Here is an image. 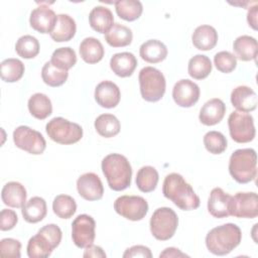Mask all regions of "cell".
<instances>
[{"mask_svg":"<svg viewBox=\"0 0 258 258\" xmlns=\"http://www.w3.org/2000/svg\"><path fill=\"white\" fill-rule=\"evenodd\" d=\"M162 194L182 211H191L200 207V198L179 173L172 172L165 176Z\"/></svg>","mask_w":258,"mask_h":258,"instance_id":"cell-1","label":"cell"},{"mask_svg":"<svg viewBox=\"0 0 258 258\" xmlns=\"http://www.w3.org/2000/svg\"><path fill=\"white\" fill-rule=\"evenodd\" d=\"M101 166L111 189L121 191L130 186L132 168L124 155L119 153L108 154L103 158Z\"/></svg>","mask_w":258,"mask_h":258,"instance_id":"cell-2","label":"cell"},{"mask_svg":"<svg viewBox=\"0 0 258 258\" xmlns=\"http://www.w3.org/2000/svg\"><path fill=\"white\" fill-rule=\"evenodd\" d=\"M240 228L233 223L213 228L206 236V246L214 255L223 256L232 252L241 242Z\"/></svg>","mask_w":258,"mask_h":258,"instance_id":"cell-3","label":"cell"},{"mask_svg":"<svg viewBox=\"0 0 258 258\" xmlns=\"http://www.w3.org/2000/svg\"><path fill=\"white\" fill-rule=\"evenodd\" d=\"M61 230L55 224H47L40 228L36 235L27 243V255L29 258H46L61 241Z\"/></svg>","mask_w":258,"mask_h":258,"instance_id":"cell-4","label":"cell"},{"mask_svg":"<svg viewBox=\"0 0 258 258\" xmlns=\"http://www.w3.org/2000/svg\"><path fill=\"white\" fill-rule=\"evenodd\" d=\"M229 172L239 183H247L255 179L257 174V155L252 148L235 150L229 159Z\"/></svg>","mask_w":258,"mask_h":258,"instance_id":"cell-5","label":"cell"},{"mask_svg":"<svg viewBox=\"0 0 258 258\" xmlns=\"http://www.w3.org/2000/svg\"><path fill=\"white\" fill-rule=\"evenodd\" d=\"M139 85L141 97L147 102L159 101L164 93L166 82L163 74L153 68L145 67L139 72Z\"/></svg>","mask_w":258,"mask_h":258,"instance_id":"cell-6","label":"cell"},{"mask_svg":"<svg viewBox=\"0 0 258 258\" xmlns=\"http://www.w3.org/2000/svg\"><path fill=\"white\" fill-rule=\"evenodd\" d=\"M45 131L52 141L63 145L77 143L83 137L82 127L62 117H54L48 121Z\"/></svg>","mask_w":258,"mask_h":258,"instance_id":"cell-7","label":"cell"},{"mask_svg":"<svg viewBox=\"0 0 258 258\" xmlns=\"http://www.w3.org/2000/svg\"><path fill=\"white\" fill-rule=\"evenodd\" d=\"M149 225L151 234L155 239L166 241L174 235L178 226V218L172 209L162 207L154 211Z\"/></svg>","mask_w":258,"mask_h":258,"instance_id":"cell-8","label":"cell"},{"mask_svg":"<svg viewBox=\"0 0 258 258\" xmlns=\"http://www.w3.org/2000/svg\"><path fill=\"white\" fill-rule=\"evenodd\" d=\"M229 132L237 143H247L255 137V126L252 115L245 112L234 111L228 118Z\"/></svg>","mask_w":258,"mask_h":258,"instance_id":"cell-9","label":"cell"},{"mask_svg":"<svg viewBox=\"0 0 258 258\" xmlns=\"http://www.w3.org/2000/svg\"><path fill=\"white\" fill-rule=\"evenodd\" d=\"M13 141L18 148L34 155L43 153L46 147V142L42 134L24 125L17 127L13 131Z\"/></svg>","mask_w":258,"mask_h":258,"instance_id":"cell-10","label":"cell"},{"mask_svg":"<svg viewBox=\"0 0 258 258\" xmlns=\"http://www.w3.org/2000/svg\"><path fill=\"white\" fill-rule=\"evenodd\" d=\"M114 210L127 220L140 221L148 212V204L139 196H121L114 202Z\"/></svg>","mask_w":258,"mask_h":258,"instance_id":"cell-11","label":"cell"},{"mask_svg":"<svg viewBox=\"0 0 258 258\" xmlns=\"http://www.w3.org/2000/svg\"><path fill=\"white\" fill-rule=\"evenodd\" d=\"M230 216L254 219L258 216V196L256 192H237L231 196L229 204Z\"/></svg>","mask_w":258,"mask_h":258,"instance_id":"cell-12","label":"cell"},{"mask_svg":"<svg viewBox=\"0 0 258 258\" xmlns=\"http://www.w3.org/2000/svg\"><path fill=\"white\" fill-rule=\"evenodd\" d=\"M95 220L87 215H79L72 223V239L79 248H86L93 244L96 233Z\"/></svg>","mask_w":258,"mask_h":258,"instance_id":"cell-13","label":"cell"},{"mask_svg":"<svg viewBox=\"0 0 258 258\" xmlns=\"http://www.w3.org/2000/svg\"><path fill=\"white\" fill-rule=\"evenodd\" d=\"M200 93V88L196 83L187 79H182L175 83L172 89V98L176 105L189 108L199 101Z\"/></svg>","mask_w":258,"mask_h":258,"instance_id":"cell-14","label":"cell"},{"mask_svg":"<svg viewBox=\"0 0 258 258\" xmlns=\"http://www.w3.org/2000/svg\"><path fill=\"white\" fill-rule=\"evenodd\" d=\"M79 195L87 201H98L102 199L104 186L100 177L94 172H86L77 180Z\"/></svg>","mask_w":258,"mask_h":258,"instance_id":"cell-15","label":"cell"},{"mask_svg":"<svg viewBox=\"0 0 258 258\" xmlns=\"http://www.w3.org/2000/svg\"><path fill=\"white\" fill-rule=\"evenodd\" d=\"M56 16L49 6L40 4L31 11L29 23L34 30L40 33H50L56 22Z\"/></svg>","mask_w":258,"mask_h":258,"instance_id":"cell-16","label":"cell"},{"mask_svg":"<svg viewBox=\"0 0 258 258\" xmlns=\"http://www.w3.org/2000/svg\"><path fill=\"white\" fill-rule=\"evenodd\" d=\"M120 98V89L111 81H103L95 89V100L103 108H115L119 104Z\"/></svg>","mask_w":258,"mask_h":258,"instance_id":"cell-17","label":"cell"},{"mask_svg":"<svg viewBox=\"0 0 258 258\" xmlns=\"http://www.w3.org/2000/svg\"><path fill=\"white\" fill-rule=\"evenodd\" d=\"M231 103L237 111L251 112L257 107L258 99L253 89L247 86H238L231 93Z\"/></svg>","mask_w":258,"mask_h":258,"instance_id":"cell-18","label":"cell"},{"mask_svg":"<svg viewBox=\"0 0 258 258\" xmlns=\"http://www.w3.org/2000/svg\"><path fill=\"white\" fill-rule=\"evenodd\" d=\"M226 113L225 103L218 98L207 101L202 107L199 115V119L202 124L207 126H213L222 121Z\"/></svg>","mask_w":258,"mask_h":258,"instance_id":"cell-19","label":"cell"},{"mask_svg":"<svg viewBox=\"0 0 258 258\" xmlns=\"http://www.w3.org/2000/svg\"><path fill=\"white\" fill-rule=\"evenodd\" d=\"M231 196L225 192L221 187H215L211 190L208 200V211L209 213L218 219L227 218L230 216L229 204Z\"/></svg>","mask_w":258,"mask_h":258,"instance_id":"cell-20","label":"cell"},{"mask_svg":"<svg viewBox=\"0 0 258 258\" xmlns=\"http://www.w3.org/2000/svg\"><path fill=\"white\" fill-rule=\"evenodd\" d=\"M26 189L18 181L7 182L1 191V199L4 205L11 208H22L26 203Z\"/></svg>","mask_w":258,"mask_h":258,"instance_id":"cell-21","label":"cell"},{"mask_svg":"<svg viewBox=\"0 0 258 258\" xmlns=\"http://www.w3.org/2000/svg\"><path fill=\"white\" fill-rule=\"evenodd\" d=\"M137 67V59L133 53L124 51L115 53L110 59V68L121 78L130 77Z\"/></svg>","mask_w":258,"mask_h":258,"instance_id":"cell-22","label":"cell"},{"mask_svg":"<svg viewBox=\"0 0 258 258\" xmlns=\"http://www.w3.org/2000/svg\"><path fill=\"white\" fill-rule=\"evenodd\" d=\"M77 30V25L73 17L68 14H58L56 16V22L51 30L50 37L56 42L71 40Z\"/></svg>","mask_w":258,"mask_h":258,"instance_id":"cell-23","label":"cell"},{"mask_svg":"<svg viewBox=\"0 0 258 258\" xmlns=\"http://www.w3.org/2000/svg\"><path fill=\"white\" fill-rule=\"evenodd\" d=\"M89 22L95 31L106 34L114 24V16L109 8L96 6L89 14Z\"/></svg>","mask_w":258,"mask_h":258,"instance_id":"cell-24","label":"cell"},{"mask_svg":"<svg viewBox=\"0 0 258 258\" xmlns=\"http://www.w3.org/2000/svg\"><path fill=\"white\" fill-rule=\"evenodd\" d=\"M191 40L194 45L200 50L213 49L218 41V32L211 25H200L198 26L192 35Z\"/></svg>","mask_w":258,"mask_h":258,"instance_id":"cell-25","label":"cell"},{"mask_svg":"<svg viewBox=\"0 0 258 258\" xmlns=\"http://www.w3.org/2000/svg\"><path fill=\"white\" fill-rule=\"evenodd\" d=\"M139 54L143 60L149 63H157L165 59L167 48L160 40L149 39L140 45Z\"/></svg>","mask_w":258,"mask_h":258,"instance_id":"cell-26","label":"cell"},{"mask_svg":"<svg viewBox=\"0 0 258 258\" xmlns=\"http://www.w3.org/2000/svg\"><path fill=\"white\" fill-rule=\"evenodd\" d=\"M233 49L236 56L243 61L256 59L258 52L257 40L250 35L238 36L234 40Z\"/></svg>","mask_w":258,"mask_h":258,"instance_id":"cell-27","label":"cell"},{"mask_svg":"<svg viewBox=\"0 0 258 258\" xmlns=\"http://www.w3.org/2000/svg\"><path fill=\"white\" fill-rule=\"evenodd\" d=\"M22 217L27 223L35 224L42 221L47 213L46 203L40 197H32L21 210Z\"/></svg>","mask_w":258,"mask_h":258,"instance_id":"cell-28","label":"cell"},{"mask_svg":"<svg viewBox=\"0 0 258 258\" xmlns=\"http://www.w3.org/2000/svg\"><path fill=\"white\" fill-rule=\"evenodd\" d=\"M80 55L87 63H97L104 56V47L95 37H86L80 44Z\"/></svg>","mask_w":258,"mask_h":258,"instance_id":"cell-29","label":"cell"},{"mask_svg":"<svg viewBox=\"0 0 258 258\" xmlns=\"http://www.w3.org/2000/svg\"><path fill=\"white\" fill-rule=\"evenodd\" d=\"M27 106L29 113L38 120H43L52 113L51 101L42 93L33 94L29 98Z\"/></svg>","mask_w":258,"mask_h":258,"instance_id":"cell-30","label":"cell"},{"mask_svg":"<svg viewBox=\"0 0 258 258\" xmlns=\"http://www.w3.org/2000/svg\"><path fill=\"white\" fill-rule=\"evenodd\" d=\"M132 38L133 34L131 29L120 23H114L105 34V40L113 47L127 46L131 43Z\"/></svg>","mask_w":258,"mask_h":258,"instance_id":"cell-31","label":"cell"},{"mask_svg":"<svg viewBox=\"0 0 258 258\" xmlns=\"http://www.w3.org/2000/svg\"><path fill=\"white\" fill-rule=\"evenodd\" d=\"M95 128L99 135L105 138L116 136L121 129L119 120L113 114H102L95 120Z\"/></svg>","mask_w":258,"mask_h":258,"instance_id":"cell-32","label":"cell"},{"mask_svg":"<svg viewBox=\"0 0 258 258\" xmlns=\"http://www.w3.org/2000/svg\"><path fill=\"white\" fill-rule=\"evenodd\" d=\"M115 9L118 16L126 21L138 19L143 11V7L138 0H118L115 2Z\"/></svg>","mask_w":258,"mask_h":258,"instance_id":"cell-33","label":"cell"},{"mask_svg":"<svg viewBox=\"0 0 258 258\" xmlns=\"http://www.w3.org/2000/svg\"><path fill=\"white\" fill-rule=\"evenodd\" d=\"M158 182V172L150 165L142 166L136 175V185L142 192L153 191Z\"/></svg>","mask_w":258,"mask_h":258,"instance_id":"cell-34","label":"cell"},{"mask_svg":"<svg viewBox=\"0 0 258 258\" xmlns=\"http://www.w3.org/2000/svg\"><path fill=\"white\" fill-rule=\"evenodd\" d=\"M1 79L7 83L19 81L24 74V64L17 58H6L0 64Z\"/></svg>","mask_w":258,"mask_h":258,"instance_id":"cell-35","label":"cell"},{"mask_svg":"<svg viewBox=\"0 0 258 258\" xmlns=\"http://www.w3.org/2000/svg\"><path fill=\"white\" fill-rule=\"evenodd\" d=\"M188 75L196 80L207 78L212 72L211 59L204 54H196L192 56L187 66Z\"/></svg>","mask_w":258,"mask_h":258,"instance_id":"cell-36","label":"cell"},{"mask_svg":"<svg viewBox=\"0 0 258 258\" xmlns=\"http://www.w3.org/2000/svg\"><path fill=\"white\" fill-rule=\"evenodd\" d=\"M68 71L60 70L54 67L50 61L44 63L41 70L42 81L49 87H59L66 83L68 80Z\"/></svg>","mask_w":258,"mask_h":258,"instance_id":"cell-37","label":"cell"},{"mask_svg":"<svg viewBox=\"0 0 258 258\" xmlns=\"http://www.w3.org/2000/svg\"><path fill=\"white\" fill-rule=\"evenodd\" d=\"M52 211L60 219H70L77 211L76 201L68 195H58L53 199Z\"/></svg>","mask_w":258,"mask_h":258,"instance_id":"cell-38","label":"cell"},{"mask_svg":"<svg viewBox=\"0 0 258 258\" xmlns=\"http://www.w3.org/2000/svg\"><path fill=\"white\" fill-rule=\"evenodd\" d=\"M50 62L60 70L69 71L76 64L77 55L75 50L69 46L59 47L52 52Z\"/></svg>","mask_w":258,"mask_h":258,"instance_id":"cell-39","label":"cell"},{"mask_svg":"<svg viewBox=\"0 0 258 258\" xmlns=\"http://www.w3.org/2000/svg\"><path fill=\"white\" fill-rule=\"evenodd\" d=\"M15 50L23 58H33L39 52V42L32 35H23L16 41Z\"/></svg>","mask_w":258,"mask_h":258,"instance_id":"cell-40","label":"cell"},{"mask_svg":"<svg viewBox=\"0 0 258 258\" xmlns=\"http://www.w3.org/2000/svg\"><path fill=\"white\" fill-rule=\"evenodd\" d=\"M227 138L219 131H209L204 136L206 149L213 154H221L227 148Z\"/></svg>","mask_w":258,"mask_h":258,"instance_id":"cell-41","label":"cell"},{"mask_svg":"<svg viewBox=\"0 0 258 258\" xmlns=\"http://www.w3.org/2000/svg\"><path fill=\"white\" fill-rule=\"evenodd\" d=\"M214 63L218 71L221 73L229 74L233 72L237 67V58L230 51H220L214 56Z\"/></svg>","mask_w":258,"mask_h":258,"instance_id":"cell-42","label":"cell"},{"mask_svg":"<svg viewBox=\"0 0 258 258\" xmlns=\"http://www.w3.org/2000/svg\"><path fill=\"white\" fill-rule=\"evenodd\" d=\"M21 243L13 238H4L0 241V255L3 258H19Z\"/></svg>","mask_w":258,"mask_h":258,"instance_id":"cell-43","label":"cell"},{"mask_svg":"<svg viewBox=\"0 0 258 258\" xmlns=\"http://www.w3.org/2000/svg\"><path fill=\"white\" fill-rule=\"evenodd\" d=\"M18 218L14 211L3 209L0 213V229L1 231H9L17 224Z\"/></svg>","mask_w":258,"mask_h":258,"instance_id":"cell-44","label":"cell"},{"mask_svg":"<svg viewBox=\"0 0 258 258\" xmlns=\"http://www.w3.org/2000/svg\"><path fill=\"white\" fill-rule=\"evenodd\" d=\"M124 258H132V257H143V258H151L152 253L150 249L143 245H135L128 248L124 254Z\"/></svg>","mask_w":258,"mask_h":258,"instance_id":"cell-45","label":"cell"},{"mask_svg":"<svg viewBox=\"0 0 258 258\" xmlns=\"http://www.w3.org/2000/svg\"><path fill=\"white\" fill-rule=\"evenodd\" d=\"M83 256L85 258H88V257L105 258L106 257V253L104 252V250L100 246H96V245L92 244V245L86 247V250H85Z\"/></svg>","mask_w":258,"mask_h":258,"instance_id":"cell-46","label":"cell"},{"mask_svg":"<svg viewBox=\"0 0 258 258\" xmlns=\"http://www.w3.org/2000/svg\"><path fill=\"white\" fill-rule=\"evenodd\" d=\"M257 3L254 4V6L248 8L247 13V21L249 23V26H251L253 29H257Z\"/></svg>","mask_w":258,"mask_h":258,"instance_id":"cell-47","label":"cell"},{"mask_svg":"<svg viewBox=\"0 0 258 258\" xmlns=\"http://www.w3.org/2000/svg\"><path fill=\"white\" fill-rule=\"evenodd\" d=\"M159 257H188L185 253H182L179 249L174 248V247H168L166 249L163 250V252H161L159 254Z\"/></svg>","mask_w":258,"mask_h":258,"instance_id":"cell-48","label":"cell"}]
</instances>
